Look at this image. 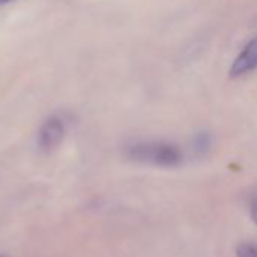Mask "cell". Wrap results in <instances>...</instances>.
Instances as JSON below:
<instances>
[{
    "label": "cell",
    "instance_id": "8",
    "mask_svg": "<svg viewBox=\"0 0 257 257\" xmlns=\"http://www.w3.org/2000/svg\"><path fill=\"white\" fill-rule=\"evenodd\" d=\"M0 257H8V255H4V254H0Z\"/></svg>",
    "mask_w": 257,
    "mask_h": 257
},
{
    "label": "cell",
    "instance_id": "3",
    "mask_svg": "<svg viewBox=\"0 0 257 257\" xmlns=\"http://www.w3.org/2000/svg\"><path fill=\"white\" fill-rule=\"evenodd\" d=\"M255 68H257V37L252 38L249 43H246V46L242 49V52L233 61L228 74H230V77L234 79V77L243 76Z\"/></svg>",
    "mask_w": 257,
    "mask_h": 257
},
{
    "label": "cell",
    "instance_id": "6",
    "mask_svg": "<svg viewBox=\"0 0 257 257\" xmlns=\"http://www.w3.org/2000/svg\"><path fill=\"white\" fill-rule=\"evenodd\" d=\"M249 215H251V218H252V221L257 224V195L251 200V203H249Z\"/></svg>",
    "mask_w": 257,
    "mask_h": 257
},
{
    "label": "cell",
    "instance_id": "5",
    "mask_svg": "<svg viewBox=\"0 0 257 257\" xmlns=\"http://www.w3.org/2000/svg\"><path fill=\"white\" fill-rule=\"evenodd\" d=\"M236 257H257L255 243H240L236 248Z\"/></svg>",
    "mask_w": 257,
    "mask_h": 257
},
{
    "label": "cell",
    "instance_id": "7",
    "mask_svg": "<svg viewBox=\"0 0 257 257\" xmlns=\"http://www.w3.org/2000/svg\"><path fill=\"white\" fill-rule=\"evenodd\" d=\"M10 2H13V0H0V4H10Z\"/></svg>",
    "mask_w": 257,
    "mask_h": 257
},
{
    "label": "cell",
    "instance_id": "4",
    "mask_svg": "<svg viewBox=\"0 0 257 257\" xmlns=\"http://www.w3.org/2000/svg\"><path fill=\"white\" fill-rule=\"evenodd\" d=\"M210 147V135L206 132H200L194 138V149L198 155H203L209 150Z\"/></svg>",
    "mask_w": 257,
    "mask_h": 257
},
{
    "label": "cell",
    "instance_id": "2",
    "mask_svg": "<svg viewBox=\"0 0 257 257\" xmlns=\"http://www.w3.org/2000/svg\"><path fill=\"white\" fill-rule=\"evenodd\" d=\"M64 135H65L64 121L56 115L47 118L41 124L40 132H38V147H40V150H43L46 153L53 152L62 143Z\"/></svg>",
    "mask_w": 257,
    "mask_h": 257
},
{
    "label": "cell",
    "instance_id": "1",
    "mask_svg": "<svg viewBox=\"0 0 257 257\" xmlns=\"http://www.w3.org/2000/svg\"><path fill=\"white\" fill-rule=\"evenodd\" d=\"M125 156L138 164H149L162 168H174L183 162L182 150L165 141H137L125 147Z\"/></svg>",
    "mask_w": 257,
    "mask_h": 257
}]
</instances>
